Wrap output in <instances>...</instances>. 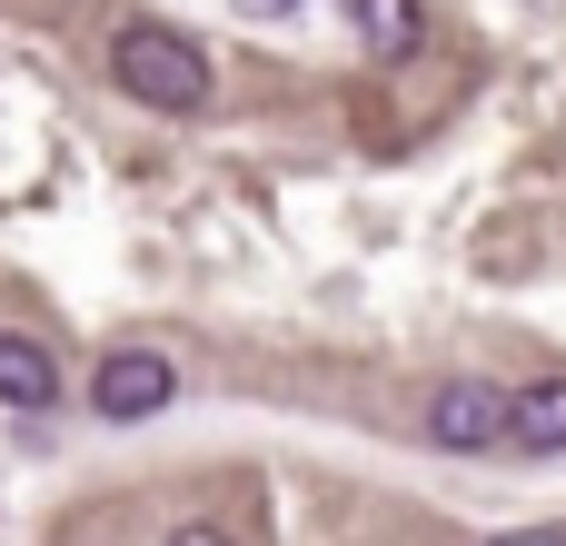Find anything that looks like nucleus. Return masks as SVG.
<instances>
[{
  "mask_svg": "<svg viewBox=\"0 0 566 546\" xmlns=\"http://www.w3.org/2000/svg\"><path fill=\"white\" fill-rule=\"evenodd\" d=\"M109 80L129 90V99H149V109H169V119H199L209 109V50L189 40V30H169V20H119L109 30Z\"/></svg>",
  "mask_w": 566,
  "mask_h": 546,
  "instance_id": "nucleus-1",
  "label": "nucleus"
},
{
  "mask_svg": "<svg viewBox=\"0 0 566 546\" xmlns=\"http://www.w3.org/2000/svg\"><path fill=\"white\" fill-rule=\"evenodd\" d=\"M507 418H517V388L448 378V388L428 398V448H448V458H488V448H507Z\"/></svg>",
  "mask_w": 566,
  "mask_h": 546,
  "instance_id": "nucleus-2",
  "label": "nucleus"
},
{
  "mask_svg": "<svg viewBox=\"0 0 566 546\" xmlns=\"http://www.w3.org/2000/svg\"><path fill=\"white\" fill-rule=\"evenodd\" d=\"M169 388H179V368H169L159 348H109V358L90 368V408H99L109 428L159 418V408H169Z\"/></svg>",
  "mask_w": 566,
  "mask_h": 546,
  "instance_id": "nucleus-3",
  "label": "nucleus"
},
{
  "mask_svg": "<svg viewBox=\"0 0 566 546\" xmlns=\"http://www.w3.org/2000/svg\"><path fill=\"white\" fill-rule=\"evenodd\" d=\"M507 448H517V458H566V378H537V388H517Z\"/></svg>",
  "mask_w": 566,
  "mask_h": 546,
  "instance_id": "nucleus-4",
  "label": "nucleus"
},
{
  "mask_svg": "<svg viewBox=\"0 0 566 546\" xmlns=\"http://www.w3.org/2000/svg\"><path fill=\"white\" fill-rule=\"evenodd\" d=\"M0 398L10 408H50L60 398V358L40 338H20V328H0Z\"/></svg>",
  "mask_w": 566,
  "mask_h": 546,
  "instance_id": "nucleus-5",
  "label": "nucleus"
},
{
  "mask_svg": "<svg viewBox=\"0 0 566 546\" xmlns=\"http://www.w3.org/2000/svg\"><path fill=\"white\" fill-rule=\"evenodd\" d=\"M358 30H368V50H388V60H408V50L428 40L418 0H358Z\"/></svg>",
  "mask_w": 566,
  "mask_h": 546,
  "instance_id": "nucleus-6",
  "label": "nucleus"
},
{
  "mask_svg": "<svg viewBox=\"0 0 566 546\" xmlns=\"http://www.w3.org/2000/svg\"><path fill=\"white\" fill-rule=\"evenodd\" d=\"M169 546H239V537H229V527H209V517H199V527H179V537H169Z\"/></svg>",
  "mask_w": 566,
  "mask_h": 546,
  "instance_id": "nucleus-7",
  "label": "nucleus"
},
{
  "mask_svg": "<svg viewBox=\"0 0 566 546\" xmlns=\"http://www.w3.org/2000/svg\"><path fill=\"white\" fill-rule=\"evenodd\" d=\"M249 10H289V0H249Z\"/></svg>",
  "mask_w": 566,
  "mask_h": 546,
  "instance_id": "nucleus-8",
  "label": "nucleus"
},
{
  "mask_svg": "<svg viewBox=\"0 0 566 546\" xmlns=\"http://www.w3.org/2000/svg\"><path fill=\"white\" fill-rule=\"evenodd\" d=\"M517 546H547V537H517Z\"/></svg>",
  "mask_w": 566,
  "mask_h": 546,
  "instance_id": "nucleus-9",
  "label": "nucleus"
}]
</instances>
